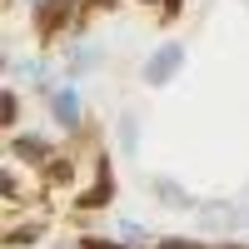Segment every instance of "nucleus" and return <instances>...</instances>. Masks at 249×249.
<instances>
[{"mask_svg": "<svg viewBox=\"0 0 249 249\" xmlns=\"http://www.w3.org/2000/svg\"><path fill=\"white\" fill-rule=\"evenodd\" d=\"M164 15H179V0H164Z\"/></svg>", "mask_w": 249, "mask_h": 249, "instance_id": "obj_11", "label": "nucleus"}, {"mask_svg": "<svg viewBox=\"0 0 249 249\" xmlns=\"http://www.w3.org/2000/svg\"><path fill=\"white\" fill-rule=\"evenodd\" d=\"M50 110H55V120L65 124V130L80 124V100H75V90H55V95H50Z\"/></svg>", "mask_w": 249, "mask_h": 249, "instance_id": "obj_3", "label": "nucleus"}, {"mask_svg": "<svg viewBox=\"0 0 249 249\" xmlns=\"http://www.w3.org/2000/svg\"><path fill=\"white\" fill-rule=\"evenodd\" d=\"M155 190H160V195H164V199H170V204H184V195H179V190H175V184H170V179H160V184H155Z\"/></svg>", "mask_w": 249, "mask_h": 249, "instance_id": "obj_8", "label": "nucleus"}, {"mask_svg": "<svg viewBox=\"0 0 249 249\" xmlns=\"http://www.w3.org/2000/svg\"><path fill=\"white\" fill-rule=\"evenodd\" d=\"M110 195H115V179H110V170H105V175H100V184H95V190L80 199V204H85V210H95V204H105Z\"/></svg>", "mask_w": 249, "mask_h": 249, "instance_id": "obj_5", "label": "nucleus"}, {"mask_svg": "<svg viewBox=\"0 0 249 249\" xmlns=\"http://www.w3.org/2000/svg\"><path fill=\"white\" fill-rule=\"evenodd\" d=\"M239 219H249V210H234V204H224V199H214V204H204V210H199V224H204V230H234Z\"/></svg>", "mask_w": 249, "mask_h": 249, "instance_id": "obj_2", "label": "nucleus"}, {"mask_svg": "<svg viewBox=\"0 0 249 249\" xmlns=\"http://www.w3.org/2000/svg\"><path fill=\"white\" fill-rule=\"evenodd\" d=\"M85 249H120V244H110V239H85Z\"/></svg>", "mask_w": 249, "mask_h": 249, "instance_id": "obj_10", "label": "nucleus"}, {"mask_svg": "<svg viewBox=\"0 0 249 249\" xmlns=\"http://www.w3.org/2000/svg\"><path fill=\"white\" fill-rule=\"evenodd\" d=\"M70 10H75V0H45V10H40V30H55Z\"/></svg>", "mask_w": 249, "mask_h": 249, "instance_id": "obj_4", "label": "nucleus"}, {"mask_svg": "<svg viewBox=\"0 0 249 249\" xmlns=\"http://www.w3.org/2000/svg\"><path fill=\"white\" fill-rule=\"evenodd\" d=\"M95 5H110V0H95Z\"/></svg>", "mask_w": 249, "mask_h": 249, "instance_id": "obj_12", "label": "nucleus"}, {"mask_svg": "<svg viewBox=\"0 0 249 249\" xmlns=\"http://www.w3.org/2000/svg\"><path fill=\"white\" fill-rule=\"evenodd\" d=\"M179 60H184V50H179V45L155 50V55H150V65H144V80H150V85H164V80L179 70Z\"/></svg>", "mask_w": 249, "mask_h": 249, "instance_id": "obj_1", "label": "nucleus"}, {"mask_svg": "<svg viewBox=\"0 0 249 249\" xmlns=\"http://www.w3.org/2000/svg\"><path fill=\"white\" fill-rule=\"evenodd\" d=\"M120 144H124V150H130V155H135V144H140V130H135V115H124V120H120Z\"/></svg>", "mask_w": 249, "mask_h": 249, "instance_id": "obj_6", "label": "nucleus"}, {"mask_svg": "<svg viewBox=\"0 0 249 249\" xmlns=\"http://www.w3.org/2000/svg\"><path fill=\"white\" fill-rule=\"evenodd\" d=\"M15 115H20V100H15V95H5V124H15Z\"/></svg>", "mask_w": 249, "mask_h": 249, "instance_id": "obj_9", "label": "nucleus"}, {"mask_svg": "<svg viewBox=\"0 0 249 249\" xmlns=\"http://www.w3.org/2000/svg\"><path fill=\"white\" fill-rule=\"evenodd\" d=\"M15 150H20V155H30V160H35V155H45V144H40V140H15Z\"/></svg>", "mask_w": 249, "mask_h": 249, "instance_id": "obj_7", "label": "nucleus"}]
</instances>
